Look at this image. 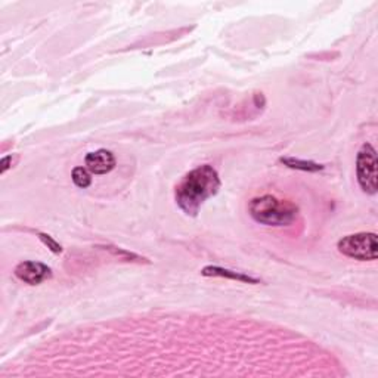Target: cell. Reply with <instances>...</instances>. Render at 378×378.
Listing matches in <instances>:
<instances>
[{"label":"cell","instance_id":"1","mask_svg":"<svg viewBox=\"0 0 378 378\" xmlns=\"http://www.w3.org/2000/svg\"><path fill=\"white\" fill-rule=\"evenodd\" d=\"M220 189V178L210 165L199 166L186 173L176 186V203L188 216H197L199 207Z\"/></svg>","mask_w":378,"mask_h":378},{"label":"cell","instance_id":"2","mask_svg":"<svg viewBox=\"0 0 378 378\" xmlns=\"http://www.w3.org/2000/svg\"><path fill=\"white\" fill-rule=\"evenodd\" d=\"M248 213L260 225L288 226L296 220L298 209L292 201L280 199L273 195H263L250 201Z\"/></svg>","mask_w":378,"mask_h":378},{"label":"cell","instance_id":"3","mask_svg":"<svg viewBox=\"0 0 378 378\" xmlns=\"http://www.w3.org/2000/svg\"><path fill=\"white\" fill-rule=\"evenodd\" d=\"M338 251L355 260H375L378 256L377 235L372 232H361L347 235L338 241Z\"/></svg>","mask_w":378,"mask_h":378},{"label":"cell","instance_id":"4","mask_svg":"<svg viewBox=\"0 0 378 378\" xmlns=\"http://www.w3.org/2000/svg\"><path fill=\"white\" fill-rule=\"evenodd\" d=\"M358 182L365 194L377 192V153L371 144H363L356 160Z\"/></svg>","mask_w":378,"mask_h":378},{"label":"cell","instance_id":"5","mask_svg":"<svg viewBox=\"0 0 378 378\" xmlns=\"http://www.w3.org/2000/svg\"><path fill=\"white\" fill-rule=\"evenodd\" d=\"M15 276L29 285H39L52 276V269L40 262H22L15 268Z\"/></svg>","mask_w":378,"mask_h":378},{"label":"cell","instance_id":"6","mask_svg":"<svg viewBox=\"0 0 378 378\" xmlns=\"http://www.w3.org/2000/svg\"><path fill=\"white\" fill-rule=\"evenodd\" d=\"M86 167L95 174H107L116 167V157L111 151L98 149L95 153L86 156Z\"/></svg>","mask_w":378,"mask_h":378},{"label":"cell","instance_id":"7","mask_svg":"<svg viewBox=\"0 0 378 378\" xmlns=\"http://www.w3.org/2000/svg\"><path fill=\"white\" fill-rule=\"evenodd\" d=\"M204 276H222V278H229L234 281H241V282H248V284H257L259 280L253 278V276L245 275L243 272H235L231 269H223L219 266H206L203 271H201Z\"/></svg>","mask_w":378,"mask_h":378},{"label":"cell","instance_id":"8","mask_svg":"<svg viewBox=\"0 0 378 378\" xmlns=\"http://www.w3.org/2000/svg\"><path fill=\"white\" fill-rule=\"evenodd\" d=\"M280 161L284 166L289 169H296V170H303V172L324 170V166L318 165V162H315V161H306V160H298V158H292V157H281Z\"/></svg>","mask_w":378,"mask_h":378},{"label":"cell","instance_id":"9","mask_svg":"<svg viewBox=\"0 0 378 378\" xmlns=\"http://www.w3.org/2000/svg\"><path fill=\"white\" fill-rule=\"evenodd\" d=\"M73 182L79 188H87L92 183L91 173L87 172L84 167H75L73 170Z\"/></svg>","mask_w":378,"mask_h":378},{"label":"cell","instance_id":"10","mask_svg":"<svg viewBox=\"0 0 378 378\" xmlns=\"http://www.w3.org/2000/svg\"><path fill=\"white\" fill-rule=\"evenodd\" d=\"M39 238H40V241L50 250V251H54V253L59 255L61 251H62V247L55 241V239L52 236H49L46 234H39Z\"/></svg>","mask_w":378,"mask_h":378},{"label":"cell","instance_id":"11","mask_svg":"<svg viewBox=\"0 0 378 378\" xmlns=\"http://www.w3.org/2000/svg\"><path fill=\"white\" fill-rule=\"evenodd\" d=\"M12 161V157L8 156L5 158H2V162H0V165H2V173H5L8 169H9V162Z\"/></svg>","mask_w":378,"mask_h":378}]
</instances>
